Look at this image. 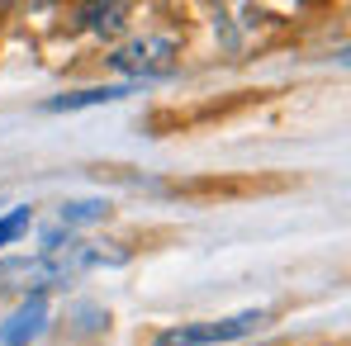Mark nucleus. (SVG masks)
<instances>
[{
    "mask_svg": "<svg viewBox=\"0 0 351 346\" xmlns=\"http://www.w3.org/2000/svg\"><path fill=\"white\" fill-rule=\"evenodd\" d=\"M266 313L261 308H247V313H233V318H219V323H185V328H167L152 346H214V342H233V337H247L252 328H261Z\"/></svg>",
    "mask_w": 351,
    "mask_h": 346,
    "instance_id": "nucleus-1",
    "label": "nucleus"
},
{
    "mask_svg": "<svg viewBox=\"0 0 351 346\" xmlns=\"http://www.w3.org/2000/svg\"><path fill=\"white\" fill-rule=\"evenodd\" d=\"M43 328H48V294H29L5 323H0V346H29L34 337H43Z\"/></svg>",
    "mask_w": 351,
    "mask_h": 346,
    "instance_id": "nucleus-2",
    "label": "nucleus"
},
{
    "mask_svg": "<svg viewBox=\"0 0 351 346\" xmlns=\"http://www.w3.org/2000/svg\"><path fill=\"white\" fill-rule=\"evenodd\" d=\"M167 58H176V43H171V38H143V43L119 48L110 62L123 66V71H143V81H147V76H162V71H167V66H162Z\"/></svg>",
    "mask_w": 351,
    "mask_h": 346,
    "instance_id": "nucleus-3",
    "label": "nucleus"
},
{
    "mask_svg": "<svg viewBox=\"0 0 351 346\" xmlns=\"http://www.w3.org/2000/svg\"><path fill=\"white\" fill-rule=\"evenodd\" d=\"M138 81H123V86H90V90H66V95H53L48 110H90V105H114L123 95H133Z\"/></svg>",
    "mask_w": 351,
    "mask_h": 346,
    "instance_id": "nucleus-4",
    "label": "nucleus"
},
{
    "mask_svg": "<svg viewBox=\"0 0 351 346\" xmlns=\"http://www.w3.org/2000/svg\"><path fill=\"white\" fill-rule=\"evenodd\" d=\"M110 214V199H100V195H86V199H66L58 209V223L62 228H86V223H100Z\"/></svg>",
    "mask_w": 351,
    "mask_h": 346,
    "instance_id": "nucleus-5",
    "label": "nucleus"
},
{
    "mask_svg": "<svg viewBox=\"0 0 351 346\" xmlns=\"http://www.w3.org/2000/svg\"><path fill=\"white\" fill-rule=\"evenodd\" d=\"M123 5H86L81 10V19H86V29H95V34H119L123 29Z\"/></svg>",
    "mask_w": 351,
    "mask_h": 346,
    "instance_id": "nucleus-6",
    "label": "nucleus"
},
{
    "mask_svg": "<svg viewBox=\"0 0 351 346\" xmlns=\"http://www.w3.org/2000/svg\"><path fill=\"white\" fill-rule=\"evenodd\" d=\"M34 223V209L24 204V209H10V214H0V247H10V242H19L24 232Z\"/></svg>",
    "mask_w": 351,
    "mask_h": 346,
    "instance_id": "nucleus-7",
    "label": "nucleus"
},
{
    "mask_svg": "<svg viewBox=\"0 0 351 346\" xmlns=\"http://www.w3.org/2000/svg\"><path fill=\"white\" fill-rule=\"evenodd\" d=\"M62 242L71 247V228H62V223H58V228H48L43 237H38V247H43L48 256H58V251H62Z\"/></svg>",
    "mask_w": 351,
    "mask_h": 346,
    "instance_id": "nucleus-8",
    "label": "nucleus"
}]
</instances>
